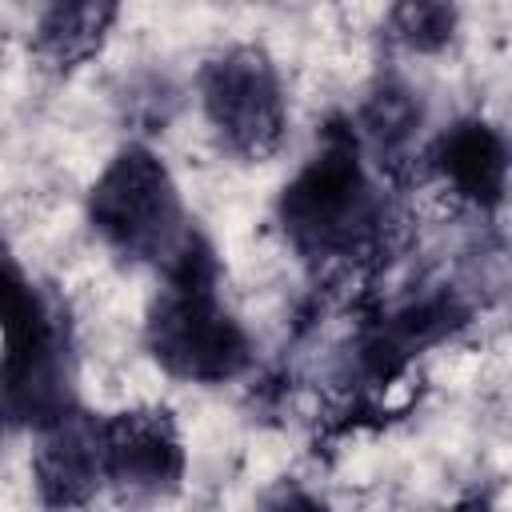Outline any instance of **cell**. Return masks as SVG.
<instances>
[{"label": "cell", "instance_id": "1", "mask_svg": "<svg viewBox=\"0 0 512 512\" xmlns=\"http://www.w3.org/2000/svg\"><path fill=\"white\" fill-rule=\"evenodd\" d=\"M280 228L308 264H352L384 240V200L348 120L320 132L316 152L280 192Z\"/></svg>", "mask_w": 512, "mask_h": 512}, {"label": "cell", "instance_id": "2", "mask_svg": "<svg viewBox=\"0 0 512 512\" xmlns=\"http://www.w3.org/2000/svg\"><path fill=\"white\" fill-rule=\"evenodd\" d=\"M144 344L168 376L192 384H228L252 364V340L220 300V260L204 232L164 268V288L144 316Z\"/></svg>", "mask_w": 512, "mask_h": 512}, {"label": "cell", "instance_id": "3", "mask_svg": "<svg viewBox=\"0 0 512 512\" xmlns=\"http://www.w3.org/2000/svg\"><path fill=\"white\" fill-rule=\"evenodd\" d=\"M0 412L8 424L44 428L76 404L68 328L20 260L0 240Z\"/></svg>", "mask_w": 512, "mask_h": 512}, {"label": "cell", "instance_id": "4", "mask_svg": "<svg viewBox=\"0 0 512 512\" xmlns=\"http://www.w3.org/2000/svg\"><path fill=\"white\" fill-rule=\"evenodd\" d=\"M88 224L116 256L160 272L200 232L188 220L168 164L144 144H124L92 180Z\"/></svg>", "mask_w": 512, "mask_h": 512}, {"label": "cell", "instance_id": "5", "mask_svg": "<svg viewBox=\"0 0 512 512\" xmlns=\"http://www.w3.org/2000/svg\"><path fill=\"white\" fill-rule=\"evenodd\" d=\"M200 104L212 132L232 156L260 164L280 152L288 104L280 72L264 48L236 44L212 56L200 72Z\"/></svg>", "mask_w": 512, "mask_h": 512}, {"label": "cell", "instance_id": "6", "mask_svg": "<svg viewBox=\"0 0 512 512\" xmlns=\"http://www.w3.org/2000/svg\"><path fill=\"white\" fill-rule=\"evenodd\" d=\"M104 484L128 500L172 496L184 480V440L168 408H124L100 416Z\"/></svg>", "mask_w": 512, "mask_h": 512}, {"label": "cell", "instance_id": "7", "mask_svg": "<svg viewBox=\"0 0 512 512\" xmlns=\"http://www.w3.org/2000/svg\"><path fill=\"white\" fill-rule=\"evenodd\" d=\"M32 480H36V496L44 508L52 512L84 508L104 488L100 416L72 404L68 412L36 428Z\"/></svg>", "mask_w": 512, "mask_h": 512}, {"label": "cell", "instance_id": "8", "mask_svg": "<svg viewBox=\"0 0 512 512\" xmlns=\"http://www.w3.org/2000/svg\"><path fill=\"white\" fill-rule=\"evenodd\" d=\"M432 168L452 192L480 212H496L508 196V140L496 124L468 116L444 128L432 144Z\"/></svg>", "mask_w": 512, "mask_h": 512}, {"label": "cell", "instance_id": "9", "mask_svg": "<svg viewBox=\"0 0 512 512\" xmlns=\"http://www.w3.org/2000/svg\"><path fill=\"white\" fill-rule=\"evenodd\" d=\"M116 16H120V8L108 4V0L52 4V8H44L40 24H36L32 48H36V56H40L48 68L72 72V68L88 64V60L104 48V40H108Z\"/></svg>", "mask_w": 512, "mask_h": 512}, {"label": "cell", "instance_id": "10", "mask_svg": "<svg viewBox=\"0 0 512 512\" xmlns=\"http://www.w3.org/2000/svg\"><path fill=\"white\" fill-rule=\"evenodd\" d=\"M416 128H420V100L408 88H400V84L376 88L368 96V104L360 108V128L352 124L360 148H372L376 160H380V168L384 164L392 168L408 152Z\"/></svg>", "mask_w": 512, "mask_h": 512}, {"label": "cell", "instance_id": "11", "mask_svg": "<svg viewBox=\"0 0 512 512\" xmlns=\"http://www.w3.org/2000/svg\"><path fill=\"white\" fill-rule=\"evenodd\" d=\"M456 20H460V12L452 4H432V0H408L388 12L392 36L408 52H424V56L448 48V40L456 36Z\"/></svg>", "mask_w": 512, "mask_h": 512}, {"label": "cell", "instance_id": "12", "mask_svg": "<svg viewBox=\"0 0 512 512\" xmlns=\"http://www.w3.org/2000/svg\"><path fill=\"white\" fill-rule=\"evenodd\" d=\"M260 512H332L320 496H312V492H304V488H284V492H276Z\"/></svg>", "mask_w": 512, "mask_h": 512}, {"label": "cell", "instance_id": "13", "mask_svg": "<svg viewBox=\"0 0 512 512\" xmlns=\"http://www.w3.org/2000/svg\"><path fill=\"white\" fill-rule=\"evenodd\" d=\"M456 512H488V500H484V496H476V500H468V504H460Z\"/></svg>", "mask_w": 512, "mask_h": 512}, {"label": "cell", "instance_id": "14", "mask_svg": "<svg viewBox=\"0 0 512 512\" xmlns=\"http://www.w3.org/2000/svg\"><path fill=\"white\" fill-rule=\"evenodd\" d=\"M4 428H8V420H4V412H0V444H4Z\"/></svg>", "mask_w": 512, "mask_h": 512}]
</instances>
